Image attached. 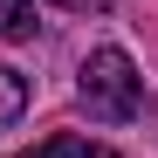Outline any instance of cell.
Returning <instances> with one entry per match:
<instances>
[{
    "mask_svg": "<svg viewBox=\"0 0 158 158\" xmlns=\"http://www.w3.org/2000/svg\"><path fill=\"white\" fill-rule=\"evenodd\" d=\"M76 103L96 117V124H131L144 117V76L124 48H89L83 69H76Z\"/></svg>",
    "mask_w": 158,
    "mask_h": 158,
    "instance_id": "1",
    "label": "cell"
},
{
    "mask_svg": "<svg viewBox=\"0 0 158 158\" xmlns=\"http://www.w3.org/2000/svg\"><path fill=\"white\" fill-rule=\"evenodd\" d=\"M14 158H117V151L96 138H76V131H55V138H41L35 151H14Z\"/></svg>",
    "mask_w": 158,
    "mask_h": 158,
    "instance_id": "2",
    "label": "cell"
},
{
    "mask_svg": "<svg viewBox=\"0 0 158 158\" xmlns=\"http://www.w3.org/2000/svg\"><path fill=\"white\" fill-rule=\"evenodd\" d=\"M21 110H28V76L0 62V131H7V124H21Z\"/></svg>",
    "mask_w": 158,
    "mask_h": 158,
    "instance_id": "3",
    "label": "cell"
},
{
    "mask_svg": "<svg viewBox=\"0 0 158 158\" xmlns=\"http://www.w3.org/2000/svg\"><path fill=\"white\" fill-rule=\"evenodd\" d=\"M35 35V0H0V41H28Z\"/></svg>",
    "mask_w": 158,
    "mask_h": 158,
    "instance_id": "4",
    "label": "cell"
},
{
    "mask_svg": "<svg viewBox=\"0 0 158 158\" xmlns=\"http://www.w3.org/2000/svg\"><path fill=\"white\" fill-rule=\"evenodd\" d=\"M55 7H69V14H110L117 0H55Z\"/></svg>",
    "mask_w": 158,
    "mask_h": 158,
    "instance_id": "5",
    "label": "cell"
}]
</instances>
